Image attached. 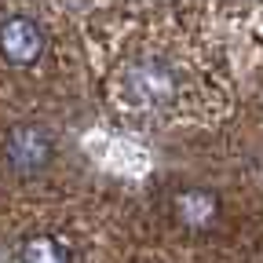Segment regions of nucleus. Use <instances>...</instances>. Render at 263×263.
<instances>
[{
  "instance_id": "4",
  "label": "nucleus",
  "mask_w": 263,
  "mask_h": 263,
  "mask_svg": "<svg viewBox=\"0 0 263 263\" xmlns=\"http://www.w3.org/2000/svg\"><path fill=\"white\" fill-rule=\"evenodd\" d=\"M172 216L179 227L186 230H212L223 216L219 209V197L212 190H201V186H186L172 197Z\"/></svg>"
},
{
  "instance_id": "3",
  "label": "nucleus",
  "mask_w": 263,
  "mask_h": 263,
  "mask_svg": "<svg viewBox=\"0 0 263 263\" xmlns=\"http://www.w3.org/2000/svg\"><path fill=\"white\" fill-rule=\"evenodd\" d=\"M44 51V33L29 15H8L0 22V55L11 66H33Z\"/></svg>"
},
{
  "instance_id": "1",
  "label": "nucleus",
  "mask_w": 263,
  "mask_h": 263,
  "mask_svg": "<svg viewBox=\"0 0 263 263\" xmlns=\"http://www.w3.org/2000/svg\"><path fill=\"white\" fill-rule=\"evenodd\" d=\"M121 88H124V99L136 110H161L168 106L176 91H179V77L168 62L161 59H143V62H132L124 77H121Z\"/></svg>"
},
{
  "instance_id": "5",
  "label": "nucleus",
  "mask_w": 263,
  "mask_h": 263,
  "mask_svg": "<svg viewBox=\"0 0 263 263\" xmlns=\"http://www.w3.org/2000/svg\"><path fill=\"white\" fill-rule=\"evenodd\" d=\"M18 263H73V256L55 234H33L22 241Z\"/></svg>"
},
{
  "instance_id": "2",
  "label": "nucleus",
  "mask_w": 263,
  "mask_h": 263,
  "mask_svg": "<svg viewBox=\"0 0 263 263\" xmlns=\"http://www.w3.org/2000/svg\"><path fill=\"white\" fill-rule=\"evenodd\" d=\"M4 157H8V164H11L15 172L41 176L48 164H51V157H55V139L48 136L44 128H37V124H22V128H15L11 136H8Z\"/></svg>"
}]
</instances>
